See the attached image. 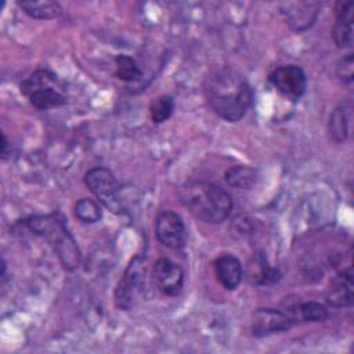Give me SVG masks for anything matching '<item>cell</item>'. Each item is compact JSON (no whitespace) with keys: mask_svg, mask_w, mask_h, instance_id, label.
Here are the masks:
<instances>
[{"mask_svg":"<svg viewBox=\"0 0 354 354\" xmlns=\"http://www.w3.org/2000/svg\"><path fill=\"white\" fill-rule=\"evenodd\" d=\"M203 91L213 112L227 122L241 120L253 101L250 84L231 66L212 72L205 80Z\"/></svg>","mask_w":354,"mask_h":354,"instance_id":"6da1fadb","label":"cell"},{"mask_svg":"<svg viewBox=\"0 0 354 354\" xmlns=\"http://www.w3.org/2000/svg\"><path fill=\"white\" fill-rule=\"evenodd\" d=\"M178 195L181 203L196 218L210 224L224 221L234 206L230 194L209 181H187L181 185Z\"/></svg>","mask_w":354,"mask_h":354,"instance_id":"7a4b0ae2","label":"cell"},{"mask_svg":"<svg viewBox=\"0 0 354 354\" xmlns=\"http://www.w3.org/2000/svg\"><path fill=\"white\" fill-rule=\"evenodd\" d=\"M26 223L33 232L41 235L50 242L66 270L72 271L79 266L80 253L77 245L66 230L65 221L59 214L53 213L47 216H36L29 218Z\"/></svg>","mask_w":354,"mask_h":354,"instance_id":"3957f363","label":"cell"},{"mask_svg":"<svg viewBox=\"0 0 354 354\" xmlns=\"http://www.w3.org/2000/svg\"><path fill=\"white\" fill-rule=\"evenodd\" d=\"M21 93L41 111L61 106L66 101L57 76L47 69H39L26 77L21 83Z\"/></svg>","mask_w":354,"mask_h":354,"instance_id":"277c9868","label":"cell"},{"mask_svg":"<svg viewBox=\"0 0 354 354\" xmlns=\"http://www.w3.org/2000/svg\"><path fill=\"white\" fill-rule=\"evenodd\" d=\"M86 187L97 196V199L109 210L120 212V184L113 173L106 167H93L84 176Z\"/></svg>","mask_w":354,"mask_h":354,"instance_id":"5b68a950","label":"cell"},{"mask_svg":"<svg viewBox=\"0 0 354 354\" xmlns=\"http://www.w3.org/2000/svg\"><path fill=\"white\" fill-rule=\"evenodd\" d=\"M268 82L283 97L297 101L306 91L307 77L304 71L297 65H282L268 75Z\"/></svg>","mask_w":354,"mask_h":354,"instance_id":"8992f818","label":"cell"},{"mask_svg":"<svg viewBox=\"0 0 354 354\" xmlns=\"http://www.w3.org/2000/svg\"><path fill=\"white\" fill-rule=\"evenodd\" d=\"M155 235L169 249H181L187 241V230L183 218L173 210H163L155 220Z\"/></svg>","mask_w":354,"mask_h":354,"instance_id":"52a82bcc","label":"cell"},{"mask_svg":"<svg viewBox=\"0 0 354 354\" xmlns=\"http://www.w3.org/2000/svg\"><path fill=\"white\" fill-rule=\"evenodd\" d=\"M295 319L286 311L277 308H257L250 321V330L254 336H268L272 333L283 332L295 325Z\"/></svg>","mask_w":354,"mask_h":354,"instance_id":"ba28073f","label":"cell"},{"mask_svg":"<svg viewBox=\"0 0 354 354\" xmlns=\"http://www.w3.org/2000/svg\"><path fill=\"white\" fill-rule=\"evenodd\" d=\"M144 275H145L144 263L140 257H136L127 267L123 278L120 279L116 288L115 300L120 308L127 310L134 304L138 293L141 292Z\"/></svg>","mask_w":354,"mask_h":354,"instance_id":"9c48e42d","label":"cell"},{"mask_svg":"<svg viewBox=\"0 0 354 354\" xmlns=\"http://www.w3.org/2000/svg\"><path fill=\"white\" fill-rule=\"evenodd\" d=\"M152 279L162 293L177 296L184 285V271L170 259L160 257L152 267Z\"/></svg>","mask_w":354,"mask_h":354,"instance_id":"30bf717a","label":"cell"},{"mask_svg":"<svg viewBox=\"0 0 354 354\" xmlns=\"http://www.w3.org/2000/svg\"><path fill=\"white\" fill-rule=\"evenodd\" d=\"M319 3L299 1V3H283L281 6V14L286 24L295 30L308 29L317 19Z\"/></svg>","mask_w":354,"mask_h":354,"instance_id":"8fae6325","label":"cell"},{"mask_svg":"<svg viewBox=\"0 0 354 354\" xmlns=\"http://www.w3.org/2000/svg\"><path fill=\"white\" fill-rule=\"evenodd\" d=\"M354 299V282L351 267L342 270L329 283L326 301L335 308L351 306Z\"/></svg>","mask_w":354,"mask_h":354,"instance_id":"7c38bea8","label":"cell"},{"mask_svg":"<svg viewBox=\"0 0 354 354\" xmlns=\"http://www.w3.org/2000/svg\"><path fill=\"white\" fill-rule=\"evenodd\" d=\"M353 21L354 4L351 1H340L336 4V21L332 29V39L339 48L353 46Z\"/></svg>","mask_w":354,"mask_h":354,"instance_id":"4fadbf2b","label":"cell"},{"mask_svg":"<svg viewBox=\"0 0 354 354\" xmlns=\"http://www.w3.org/2000/svg\"><path fill=\"white\" fill-rule=\"evenodd\" d=\"M214 272L218 282L228 290H234L242 281L243 268L232 254H221L214 261Z\"/></svg>","mask_w":354,"mask_h":354,"instance_id":"5bb4252c","label":"cell"},{"mask_svg":"<svg viewBox=\"0 0 354 354\" xmlns=\"http://www.w3.org/2000/svg\"><path fill=\"white\" fill-rule=\"evenodd\" d=\"M351 116V102L346 101L336 106L329 118V133L333 141L343 142L348 136Z\"/></svg>","mask_w":354,"mask_h":354,"instance_id":"9a60e30c","label":"cell"},{"mask_svg":"<svg viewBox=\"0 0 354 354\" xmlns=\"http://www.w3.org/2000/svg\"><path fill=\"white\" fill-rule=\"evenodd\" d=\"M248 274L253 283L256 285H270L278 279V271L270 267L267 259L261 254H253L248 264Z\"/></svg>","mask_w":354,"mask_h":354,"instance_id":"2e32d148","label":"cell"},{"mask_svg":"<svg viewBox=\"0 0 354 354\" xmlns=\"http://www.w3.org/2000/svg\"><path fill=\"white\" fill-rule=\"evenodd\" d=\"M18 6L25 14L36 19H53L62 11L59 3L50 0H22L18 1Z\"/></svg>","mask_w":354,"mask_h":354,"instance_id":"e0dca14e","label":"cell"},{"mask_svg":"<svg viewBox=\"0 0 354 354\" xmlns=\"http://www.w3.org/2000/svg\"><path fill=\"white\" fill-rule=\"evenodd\" d=\"M290 317L295 322H321L328 318V310L325 306L317 301H306L297 304L295 308L289 310Z\"/></svg>","mask_w":354,"mask_h":354,"instance_id":"ac0fdd59","label":"cell"},{"mask_svg":"<svg viewBox=\"0 0 354 354\" xmlns=\"http://www.w3.org/2000/svg\"><path fill=\"white\" fill-rule=\"evenodd\" d=\"M224 178L227 184L231 187H235L239 189H249L256 184L257 173L254 171V169L241 165V166L230 167L225 171Z\"/></svg>","mask_w":354,"mask_h":354,"instance_id":"d6986e66","label":"cell"},{"mask_svg":"<svg viewBox=\"0 0 354 354\" xmlns=\"http://www.w3.org/2000/svg\"><path fill=\"white\" fill-rule=\"evenodd\" d=\"M75 216L87 224H93L100 221L102 217V212L100 205L90 198H82L75 205Z\"/></svg>","mask_w":354,"mask_h":354,"instance_id":"ffe728a7","label":"cell"},{"mask_svg":"<svg viewBox=\"0 0 354 354\" xmlns=\"http://www.w3.org/2000/svg\"><path fill=\"white\" fill-rule=\"evenodd\" d=\"M116 62V76L123 82H136L141 77L142 72L137 65L136 59L129 55L120 54L115 59Z\"/></svg>","mask_w":354,"mask_h":354,"instance_id":"44dd1931","label":"cell"},{"mask_svg":"<svg viewBox=\"0 0 354 354\" xmlns=\"http://www.w3.org/2000/svg\"><path fill=\"white\" fill-rule=\"evenodd\" d=\"M174 109V101L170 95H160L153 98L149 105V113L153 123H163L166 122Z\"/></svg>","mask_w":354,"mask_h":354,"instance_id":"7402d4cb","label":"cell"},{"mask_svg":"<svg viewBox=\"0 0 354 354\" xmlns=\"http://www.w3.org/2000/svg\"><path fill=\"white\" fill-rule=\"evenodd\" d=\"M353 69H354L353 54L348 53L339 59V62L336 65V75L342 82L351 83L353 82Z\"/></svg>","mask_w":354,"mask_h":354,"instance_id":"603a6c76","label":"cell"},{"mask_svg":"<svg viewBox=\"0 0 354 354\" xmlns=\"http://www.w3.org/2000/svg\"><path fill=\"white\" fill-rule=\"evenodd\" d=\"M7 145H8V142H7L6 134L3 133L1 134V155H3V158H6V155H7Z\"/></svg>","mask_w":354,"mask_h":354,"instance_id":"cb8c5ba5","label":"cell"}]
</instances>
